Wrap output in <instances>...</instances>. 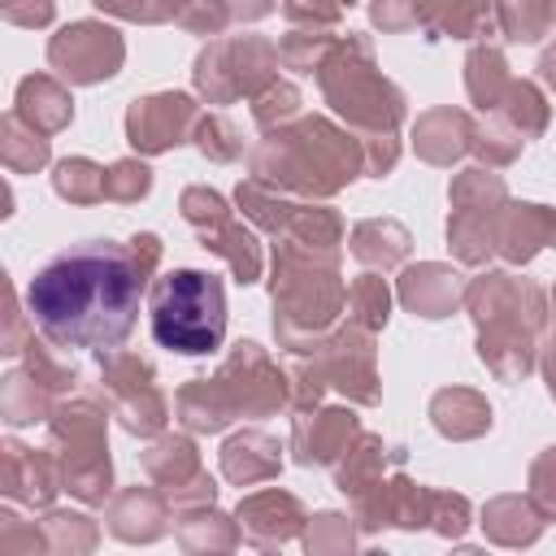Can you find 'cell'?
<instances>
[{
    "mask_svg": "<svg viewBox=\"0 0 556 556\" xmlns=\"http://www.w3.org/2000/svg\"><path fill=\"white\" fill-rule=\"evenodd\" d=\"M143 278L122 243H78L56 252L26 287V308L65 348H117L139 317Z\"/></svg>",
    "mask_w": 556,
    "mask_h": 556,
    "instance_id": "1",
    "label": "cell"
},
{
    "mask_svg": "<svg viewBox=\"0 0 556 556\" xmlns=\"http://www.w3.org/2000/svg\"><path fill=\"white\" fill-rule=\"evenodd\" d=\"M152 334L182 356H208L226 339V291L204 269H174L152 291Z\"/></svg>",
    "mask_w": 556,
    "mask_h": 556,
    "instance_id": "2",
    "label": "cell"
}]
</instances>
